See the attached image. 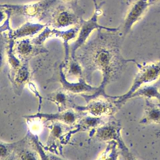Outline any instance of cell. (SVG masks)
Segmentation results:
<instances>
[{
    "label": "cell",
    "mask_w": 160,
    "mask_h": 160,
    "mask_svg": "<svg viewBox=\"0 0 160 160\" xmlns=\"http://www.w3.org/2000/svg\"><path fill=\"white\" fill-rule=\"evenodd\" d=\"M46 26L47 24L28 21L15 30L12 31L8 37L15 41L24 38H31L38 34Z\"/></svg>",
    "instance_id": "52a82bcc"
},
{
    "label": "cell",
    "mask_w": 160,
    "mask_h": 160,
    "mask_svg": "<svg viewBox=\"0 0 160 160\" xmlns=\"http://www.w3.org/2000/svg\"><path fill=\"white\" fill-rule=\"evenodd\" d=\"M103 31L97 30L96 36L79 48V58L82 62L102 67L112 65L118 69L127 62H136L134 60L124 59L120 55V46L124 37L120 30Z\"/></svg>",
    "instance_id": "6da1fadb"
},
{
    "label": "cell",
    "mask_w": 160,
    "mask_h": 160,
    "mask_svg": "<svg viewBox=\"0 0 160 160\" xmlns=\"http://www.w3.org/2000/svg\"><path fill=\"white\" fill-rule=\"evenodd\" d=\"M93 2L95 9L93 15L88 20H84L83 18L81 19L80 30L78 35L75 41L71 45V55L73 58L75 57L76 51L86 42L92 32L95 30H102L108 32H117L120 30V27L117 28H108L101 26L98 23V18L102 14L101 7L104 2H103L99 4H98L96 0H93Z\"/></svg>",
    "instance_id": "3957f363"
},
{
    "label": "cell",
    "mask_w": 160,
    "mask_h": 160,
    "mask_svg": "<svg viewBox=\"0 0 160 160\" xmlns=\"http://www.w3.org/2000/svg\"><path fill=\"white\" fill-rule=\"evenodd\" d=\"M63 3L68 5L71 7L76 13L82 17L84 14V11L78 4V0H59Z\"/></svg>",
    "instance_id": "4fadbf2b"
},
{
    "label": "cell",
    "mask_w": 160,
    "mask_h": 160,
    "mask_svg": "<svg viewBox=\"0 0 160 160\" xmlns=\"http://www.w3.org/2000/svg\"><path fill=\"white\" fill-rule=\"evenodd\" d=\"M5 153V148L3 146H0V155H4Z\"/></svg>",
    "instance_id": "2e32d148"
},
{
    "label": "cell",
    "mask_w": 160,
    "mask_h": 160,
    "mask_svg": "<svg viewBox=\"0 0 160 160\" xmlns=\"http://www.w3.org/2000/svg\"><path fill=\"white\" fill-rule=\"evenodd\" d=\"M160 85V78L158 82L157 81L152 85L141 87L131 95V98L138 96H143L149 99L155 98L158 100L160 104V92L159 91Z\"/></svg>",
    "instance_id": "8fae6325"
},
{
    "label": "cell",
    "mask_w": 160,
    "mask_h": 160,
    "mask_svg": "<svg viewBox=\"0 0 160 160\" xmlns=\"http://www.w3.org/2000/svg\"><path fill=\"white\" fill-rule=\"evenodd\" d=\"M80 28V24L67 30H59L57 29L52 28L54 37L60 38L63 41L67 56L69 52V42L76 38Z\"/></svg>",
    "instance_id": "30bf717a"
},
{
    "label": "cell",
    "mask_w": 160,
    "mask_h": 160,
    "mask_svg": "<svg viewBox=\"0 0 160 160\" xmlns=\"http://www.w3.org/2000/svg\"><path fill=\"white\" fill-rule=\"evenodd\" d=\"M14 47L16 52L22 56H28L33 54L47 52L46 48L43 46L35 45L29 38L15 41Z\"/></svg>",
    "instance_id": "9c48e42d"
},
{
    "label": "cell",
    "mask_w": 160,
    "mask_h": 160,
    "mask_svg": "<svg viewBox=\"0 0 160 160\" xmlns=\"http://www.w3.org/2000/svg\"><path fill=\"white\" fill-rule=\"evenodd\" d=\"M26 77V71L24 69H22L20 70L19 72V75H18V78L19 81H23L24 80Z\"/></svg>",
    "instance_id": "5bb4252c"
},
{
    "label": "cell",
    "mask_w": 160,
    "mask_h": 160,
    "mask_svg": "<svg viewBox=\"0 0 160 160\" xmlns=\"http://www.w3.org/2000/svg\"><path fill=\"white\" fill-rule=\"evenodd\" d=\"M82 18L71 7L64 3L53 9L47 24L53 28H65L79 25Z\"/></svg>",
    "instance_id": "277c9868"
},
{
    "label": "cell",
    "mask_w": 160,
    "mask_h": 160,
    "mask_svg": "<svg viewBox=\"0 0 160 160\" xmlns=\"http://www.w3.org/2000/svg\"><path fill=\"white\" fill-rule=\"evenodd\" d=\"M148 3L149 5H153V4H155L160 1V0H147Z\"/></svg>",
    "instance_id": "9a60e30c"
},
{
    "label": "cell",
    "mask_w": 160,
    "mask_h": 160,
    "mask_svg": "<svg viewBox=\"0 0 160 160\" xmlns=\"http://www.w3.org/2000/svg\"><path fill=\"white\" fill-rule=\"evenodd\" d=\"M126 1H127V2L128 4H130V2H131V0H126Z\"/></svg>",
    "instance_id": "e0dca14e"
},
{
    "label": "cell",
    "mask_w": 160,
    "mask_h": 160,
    "mask_svg": "<svg viewBox=\"0 0 160 160\" xmlns=\"http://www.w3.org/2000/svg\"><path fill=\"white\" fill-rule=\"evenodd\" d=\"M136 63L139 71L136 76L131 89L121 98L122 102L131 98V95L142 85L156 81L160 78V60L157 62L150 64L142 65L136 62Z\"/></svg>",
    "instance_id": "5b68a950"
},
{
    "label": "cell",
    "mask_w": 160,
    "mask_h": 160,
    "mask_svg": "<svg viewBox=\"0 0 160 160\" xmlns=\"http://www.w3.org/2000/svg\"><path fill=\"white\" fill-rule=\"evenodd\" d=\"M150 5L147 0H136L130 6L121 28V33L125 37L145 15Z\"/></svg>",
    "instance_id": "8992f818"
},
{
    "label": "cell",
    "mask_w": 160,
    "mask_h": 160,
    "mask_svg": "<svg viewBox=\"0 0 160 160\" xmlns=\"http://www.w3.org/2000/svg\"><path fill=\"white\" fill-rule=\"evenodd\" d=\"M58 1L59 0H41L28 4H1L0 8L10 10L12 14L24 17L29 21L39 22L48 19Z\"/></svg>",
    "instance_id": "7a4b0ae2"
},
{
    "label": "cell",
    "mask_w": 160,
    "mask_h": 160,
    "mask_svg": "<svg viewBox=\"0 0 160 160\" xmlns=\"http://www.w3.org/2000/svg\"><path fill=\"white\" fill-rule=\"evenodd\" d=\"M53 37V29H51L47 25L35 37L31 39V41L35 45L43 47V44L47 39Z\"/></svg>",
    "instance_id": "7c38bea8"
},
{
    "label": "cell",
    "mask_w": 160,
    "mask_h": 160,
    "mask_svg": "<svg viewBox=\"0 0 160 160\" xmlns=\"http://www.w3.org/2000/svg\"><path fill=\"white\" fill-rule=\"evenodd\" d=\"M155 123L160 125V104L152 102L149 99L145 100V111L140 121L142 124Z\"/></svg>",
    "instance_id": "ba28073f"
}]
</instances>
